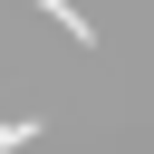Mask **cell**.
I'll list each match as a JSON object with an SVG mask.
<instances>
[{
  "mask_svg": "<svg viewBox=\"0 0 154 154\" xmlns=\"http://www.w3.org/2000/svg\"><path fill=\"white\" fill-rule=\"evenodd\" d=\"M29 135H38V125H29V116H19V125H0V154H19V144H29Z\"/></svg>",
  "mask_w": 154,
  "mask_h": 154,
  "instance_id": "obj_1",
  "label": "cell"
}]
</instances>
